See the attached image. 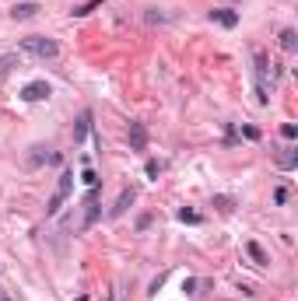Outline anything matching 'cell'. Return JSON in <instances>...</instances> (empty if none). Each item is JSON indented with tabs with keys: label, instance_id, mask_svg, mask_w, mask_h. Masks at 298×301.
Instances as JSON below:
<instances>
[{
	"label": "cell",
	"instance_id": "ac0fdd59",
	"mask_svg": "<svg viewBox=\"0 0 298 301\" xmlns=\"http://www.w3.org/2000/svg\"><path fill=\"white\" fill-rule=\"evenodd\" d=\"M281 137H284V140H295V137H298V126H295V123H284V126H281Z\"/></svg>",
	"mask_w": 298,
	"mask_h": 301
},
{
	"label": "cell",
	"instance_id": "5bb4252c",
	"mask_svg": "<svg viewBox=\"0 0 298 301\" xmlns=\"http://www.w3.org/2000/svg\"><path fill=\"white\" fill-rule=\"evenodd\" d=\"M295 165H298V150L288 147L284 154H281V168H295Z\"/></svg>",
	"mask_w": 298,
	"mask_h": 301
},
{
	"label": "cell",
	"instance_id": "3957f363",
	"mask_svg": "<svg viewBox=\"0 0 298 301\" xmlns=\"http://www.w3.org/2000/svg\"><path fill=\"white\" fill-rule=\"evenodd\" d=\"M98 214H102V207H98V189L91 186L88 196H84V221H81V228H91L98 221Z\"/></svg>",
	"mask_w": 298,
	"mask_h": 301
},
{
	"label": "cell",
	"instance_id": "9a60e30c",
	"mask_svg": "<svg viewBox=\"0 0 298 301\" xmlns=\"http://www.w3.org/2000/svg\"><path fill=\"white\" fill-rule=\"evenodd\" d=\"M179 221H183V224H200V214H197V210H186V207H183V210H179Z\"/></svg>",
	"mask_w": 298,
	"mask_h": 301
},
{
	"label": "cell",
	"instance_id": "30bf717a",
	"mask_svg": "<svg viewBox=\"0 0 298 301\" xmlns=\"http://www.w3.org/2000/svg\"><path fill=\"white\" fill-rule=\"evenodd\" d=\"M246 252L253 256V263H256V266H267V263H270V256L263 252V245H256V242H246Z\"/></svg>",
	"mask_w": 298,
	"mask_h": 301
},
{
	"label": "cell",
	"instance_id": "8fae6325",
	"mask_svg": "<svg viewBox=\"0 0 298 301\" xmlns=\"http://www.w3.org/2000/svg\"><path fill=\"white\" fill-rule=\"evenodd\" d=\"M281 49H284V53H295L298 49V32L295 28H284V32H281Z\"/></svg>",
	"mask_w": 298,
	"mask_h": 301
},
{
	"label": "cell",
	"instance_id": "52a82bcc",
	"mask_svg": "<svg viewBox=\"0 0 298 301\" xmlns=\"http://www.w3.org/2000/svg\"><path fill=\"white\" fill-rule=\"evenodd\" d=\"M88 130H91V109H84V112L77 116V123H74V144H81V140L88 137Z\"/></svg>",
	"mask_w": 298,
	"mask_h": 301
},
{
	"label": "cell",
	"instance_id": "e0dca14e",
	"mask_svg": "<svg viewBox=\"0 0 298 301\" xmlns=\"http://www.w3.org/2000/svg\"><path fill=\"white\" fill-rule=\"evenodd\" d=\"M144 172H148V179H158V175H161V161H154V158H151L148 165H144Z\"/></svg>",
	"mask_w": 298,
	"mask_h": 301
},
{
	"label": "cell",
	"instance_id": "5b68a950",
	"mask_svg": "<svg viewBox=\"0 0 298 301\" xmlns=\"http://www.w3.org/2000/svg\"><path fill=\"white\" fill-rule=\"evenodd\" d=\"M211 21H218L221 28H235V25H239V11H231V7H214V11H211Z\"/></svg>",
	"mask_w": 298,
	"mask_h": 301
},
{
	"label": "cell",
	"instance_id": "9c48e42d",
	"mask_svg": "<svg viewBox=\"0 0 298 301\" xmlns=\"http://www.w3.org/2000/svg\"><path fill=\"white\" fill-rule=\"evenodd\" d=\"M134 203V189H123L120 193V200H116V207L109 210V217H120V214H127V207Z\"/></svg>",
	"mask_w": 298,
	"mask_h": 301
},
{
	"label": "cell",
	"instance_id": "2e32d148",
	"mask_svg": "<svg viewBox=\"0 0 298 301\" xmlns=\"http://www.w3.org/2000/svg\"><path fill=\"white\" fill-rule=\"evenodd\" d=\"M144 21H148V25H165V21H168V14H161V11H148V14H144Z\"/></svg>",
	"mask_w": 298,
	"mask_h": 301
},
{
	"label": "cell",
	"instance_id": "ffe728a7",
	"mask_svg": "<svg viewBox=\"0 0 298 301\" xmlns=\"http://www.w3.org/2000/svg\"><path fill=\"white\" fill-rule=\"evenodd\" d=\"M11 67H14V56H4V60H0V74H7Z\"/></svg>",
	"mask_w": 298,
	"mask_h": 301
},
{
	"label": "cell",
	"instance_id": "44dd1931",
	"mask_svg": "<svg viewBox=\"0 0 298 301\" xmlns=\"http://www.w3.org/2000/svg\"><path fill=\"white\" fill-rule=\"evenodd\" d=\"M148 224H151V214H141V217H137V231H144Z\"/></svg>",
	"mask_w": 298,
	"mask_h": 301
},
{
	"label": "cell",
	"instance_id": "d6986e66",
	"mask_svg": "<svg viewBox=\"0 0 298 301\" xmlns=\"http://www.w3.org/2000/svg\"><path fill=\"white\" fill-rule=\"evenodd\" d=\"M214 207H221V210H231V200H228V196H214Z\"/></svg>",
	"mask_w": 298,
	"mask_h": 301
},
{
	"label": "cell",
	"instance_id": "7a4b0ae2",
	"mask_svg": "<svg viewBox=\"0 0 298 301\" xmlns=\"http://www.w3.org/2000/svg\"><path fill=\"white\" fill-rule=\"evenodd\" d=\"M71 189H74V172H64L60 182H56V189H53V196H49V203H46V214H56L64 207V200L71 196Z\"/></svg>",
	"mask_w": 298,
	"mask_h": 301
},
{
	"label": "cell",
	"instance_id": "603a6c76",
	"mask_svg": "<svg viewBox=\"0 0 298 301\" xmlns=\"http://www.w3.org/2000/svg\"><path fill=\"white\" fill-rule=\"evenodd\" d=\"M0 301H7V298H0Z\"/></svg>",
	"mask_w": 298,
	"mask_h": 301
},
{
	"label": "cell",
	"instance_id": "277c9868",
	"mask_svg": "<svg viewBox=\"0 0 298 301\" xmlns=\"http://www.w3.org/2000/svg\"><path fill=\"white\" fill-rule=\"evenodd\" d=\"M21 98L25 102H42V98H49V84L46 81H28L21 88Z\"/></svg>",
	"mask_w": 298,
	"mask_h": 301
},
{
	"label": "cell",
	"instance_id": "7402d4cb",
	"mask_svg": "<svg viewBox=\"0 0 298 301\" xmlns=\"http://www.w3.org/2000/svg\"><path fill=\"white\" fill-rule=\"evenodd\" d=\"M274 203H288V189H277L274 193Z\"/></svg>",
	"mask_w": 298,
	"mask_h": 301
},
{
	"label": "cell",
	"instance_id": "8992f818",
	"mask_svg": "<svg viewBox=\"0 0 298 301\" xmlns=\"http://www.w3.org/2000/svg\"><path fill=\"white\" fill-rule=\"evenodd\" d=\"M130 147L134 150L148 147V130H144V123H130Z\"/></svg>",
	"mask_w": 298,
	"mask_h": 301
},
{
	"label": "cell",
	"instance_id": "7c38bea8",
	"mask_svg": "<svg viewBox=\"0 0 298 301\" xmlns=\"http://www.w3.org/2000/svg\"><path fill=\"white\" fill-rule=\"evenodd\" d=\"M49 147H42V144H35L32 154H28V165H42V161H53V154H46Z\"/></svg>",
	"mask_w": 298,
	"mask_h": 301
},
{
	"label": "cell",
	"instance_id": "ba28073f",
	"mask_svg": "<svg viewBox=\"0 0 298 301\" xmlns=\"http://www.w3.org/2000/svg\"><path fill=\"white\" fill-rule=\"evenodd\" d=\"M35 14H39V4H32V0L11 7V18H14V21H28V18H35Z\"/></svg>",
	"mask_w": 298,
	"mask_h": 301
},
{
	"label": "cell",
	"instance_id": "4fadbf2b",
	"mask_svg": "<svg viewBox=\"0 0 298 301\" xmlns=\"http://www.w3.org/2000/svg\"><path fill=\"white\" fill-rule=\"evenodd\" d=\"M95 7H102V0H88V4H77L71 14H74V18H84V14H91Z\"/></svg>",
	"mask_w": 298,
	"mask_h": 301
},
{
	"label": "cell",
	"instance_id": "6da1fadb",
	"mask_svg": "<svg viewBox=\"0 0 298 301\" xmlns=\"http://www.w3.org/2000/svg\"><path fill=\"white\" fill-rule=\"evenodd\" d=\"M21 49L39 56V60H56L60 56V42L49 39V35H28V39H21Z\"/></svg>",
	"mask_w": 298,
	"mask_h": 301
}]
</instances>
